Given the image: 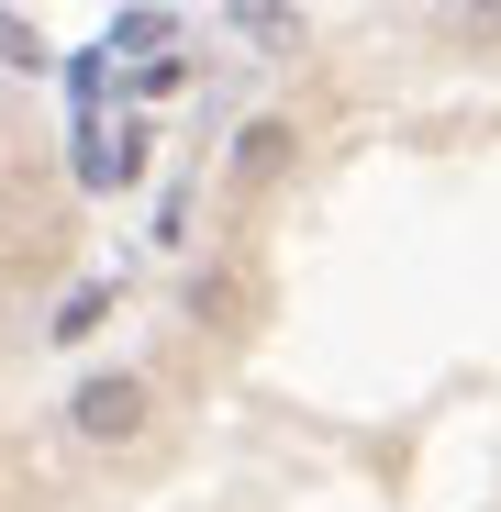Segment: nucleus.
I'll return each mask as SVG.
<instances>
[{
	"instance_id": "f03ea898",
	"label": "nucleus",
	"mask_w": 501,
	"mask_h": 512,
	"mask_svg": "<svg viewBox=\"0 0 501 512\" xmlns=\"http://www.w3.org/2000/svg\"><path fill=\"white\" fill-rule=\"evenodd\" d=\"M234 34H257V45H290V34H301V12H268V0H257V12H234Z\"/></svg>"
},
{
	"instance_id": "20e7f679",
	"label": "nucleus",
	"mask_w": 501,
	"mask_h": 512,
	"mask_svg": "<svg viewBox=\"0 0 501 512\" xmlns=\"http://www.w3.org/2000/svg\"><path fill=\"white\" fill-rule=\"evenodd\" d=\"M0 56H12V67H34L45 45H34V23H12V12H0Z\"/></svg>"
},
{
	"instance_id": "7ed1b4c3",
	"label": "nucleus",
	"mask_w": 501,
	"mask_h": 512,
	"mask_svg": "<svg viewBox=\"0 0 501 512\" xmlns=\"http://www.w3.org/2000/svg\"><path fill=\"white\" fill-rule=\"evenodd\" d=\"M167 34H179L167 12H112V45H167Z\"/></svg>"
},
{
	"instance_id": "f257e3e1",
	"label": "nucleus",
	"mask_w": 501,
	"mask_h": 512,
	"mask_svg": "<svg viewBox=\"0 0 501 512\" xmlns=\"http://www.w3.org/2000/svg\"><path fill=\"white\" fill-rule=\"evenodd\" d=\"M78 435L90 446H134L145 435V379H90L78 390Z\"/></svg>"
},
{
	"instance_id": "39448f33",
	"label": "nucleus",
	"mask_w": 501,
	"mask_h": 512,
	"mask_svg": "<svg viewBox=\"0 0 501 512\" xmlns=\"http://www.w3.org/2000/svg\"><path fill=\"white\" fill-rule=\"evenodd\" d=\"M446 23H457L468 45H501V12H446Z\"/></svg>"
}]
</instances>
